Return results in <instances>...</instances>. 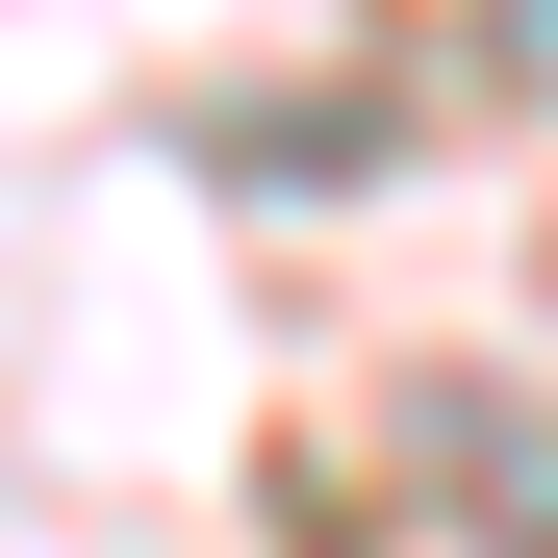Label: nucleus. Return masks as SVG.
I'll return each instance as SVG.
<instances>
[]
</instances>
